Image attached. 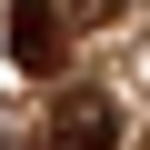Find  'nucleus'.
Returning <instances> with one entry per match:
<instances>
[{"label": "nucleus", "mask_w": 150, "mask_h": 150, "mask_svg": "<svg viewBox=\"0 0 150 150\" xmlns=\"http://www.w3.org/2000/svg\"><path fill=\"white\" fill-rule=\"evenodd\" d=\"M10 70L30 80L60 70V0H10Z\"/></svg>", "instance_id": "2"}, {"label": "nucleus", "mask_w": 150, "mask_h": 150, "mask_svg": "<svg viewBox=\"0 0 150 150\" xmlns=\"http://www.w3.org/2000/svg\"><path fill=\"white\" fill-rule=\"evenodd\" d=\"M40 150H120V110L100 90H60V110L40 120Z\"/></svg>", "instance_id": "1"}, {"label": "nucleus", "mask_w": 150, "mask_h": 150, "mask_svg": "<svg viewBox=\"0 0 150 150\" xmlns=\"http://www.w3.org/2000/svg\"><path fill=\"white\" fill-rule=\"evenodd\" d=\"M80 10H90V20H110V10H120V0H80Z\"/></svg>", "instance_id": "3"}]
</instances>
